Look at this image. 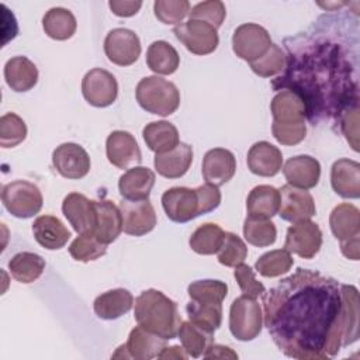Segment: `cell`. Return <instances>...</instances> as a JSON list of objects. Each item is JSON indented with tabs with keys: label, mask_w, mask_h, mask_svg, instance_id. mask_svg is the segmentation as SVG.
<instances>
[{
	"label": "cell",
	"mask_w": 360,
	"mask_h": 360,
	"mask_svg": "<svg viewBox=\"0 0 360 360\" xmlns=\"http://www.w3.org/2000/svg\"><path fill=\"white\" fill-rule=\"evenodd\" d=\"M62 212L79 235L93 233L97 218L93 200L80 193H70L62 202Z\"/></svg>",
	"instance_id": "cell-17"
},
{
	"label": "cell",
	"mask_w": 360,
	"mask_h": 360,
	"mask_svg": "<svg viewBox=\"0 0 360 360\" xmlns=\"http://www.w3.org/2000/svg\"><path fill=\"white\" fill-rule=\"evenodd\" d=\"M111 11L118 15V17H131L134 14H136L139 11V8L142 7V1L136 0H111L108 3Z\"/></svg>",
	"instance_id": "cell-52"
},
{
	"label": "cell",
	"mask_w": 360,
	"mask_h": 360,
	"mask_svg": "<svg viewBox=\"0 0 360 360\" xmlns=\"http://www.w3.org/2000/svg\"><path fill=\"white\" fill-rule=\"evenodd\" d=\"M263 326V309L256 298L240 295L229 309V329L233 338L242 342L253 340Z\"/></svg>",
	"instance_id": "cell-5"
},
{
	"label": "cell",
	"mask_w": 360,
	"mask_h": 360,
	"mask_svg": "<svg viewBox=\"0 0 360 360\" xmlns=\"http://www.w3.org/2000/svg\"><path fill=\"white\" fill-rule=\"evenodd\" d=\"M202 177L207 183L217 187L228 183L236 172V159L233 153L224 148L210 149L202 159Z\"/></svg>",
	"instance_id": "cell-18"
},
{
	"label": "cell",
	"mask_w": 360,
	"mask_h": 360,
	"mask_svg": "<svg viewBox=\"0 0 360 360\" xmlns=\"http://www.w3.org/2000/svg\"><path fill=\"white\" fill-rule=\"evenodd\" d=\"M162 205L167 218L179 224L202 215L195 188L172 187L162 194Z\"/></svg>",
	"instance_id": "cell-9"
},
{
	"label": "cell",
	"mask_w": 360,
	"mask_h": 360,
	"mask_svg": "<svg viewBox=\"0 0 360 360\" xmlns=\"http://www.w3.org/2000/svg\"><path fill=\"white\" fill-rule=\"evenodd\" d=\"M262 297L264 325L287 357L325 360L345 346V307L338 280L298 267Z\"/></svg>",
	"instance_id": "cell-1"
},
{
	"label": "cell",
	"mask_w": 360,
	"mask_h": 360,
	"mask_svg": "<svg viewBox=\"0 0 360 360\" xmlns=\"http://www.w3.org/2000/svg\"><path fill=\"white\" fill-rule=\"evenodd\" d=\"M218 262L226 267H236L243 263L248 256V248L245 242L233 232H225L224 242L217 252Z\"/></svg>",
	"instance_id": "cell-46"
},
{
	"label": "cell",
	"mask_w": 360,
	"mask_h": 360,
	"mask_svg": "<svg viewBox=\"0 0 360 360\" xmlns=\"http://www.w3.org/2000/svg\"><path fill=\"white\" fill-rule=\"evenodd\" d=\"M96 226L93 235L104 245L112 243L122 231V217L120 208L108 200L94 201Z\"/></svg>",
	"instance_id": "cell-24"
},
{
	"label": "cell",
	"mask_w": 360,
	"mask_h": 360,
	"mask_svg": "<svg viewBox=\"0 0 360 360\" xmlns=\"http://www.w3.org/2000/svg\"><path fill=\"white\" fill-rule=\"evenodd\" d=\"M193 162V148L180 142L176 148L165 153L155 155V169L166 179H179L187 173Z\"/></svg>",
	"instance_id": "cell-25"
},
{
	"label": "cell",
	"mask_w": 360,
	"mask_h": 360,
	"mask_svg": "<svg viewBox=\"0 0 360 360\" xmlns=\"http://www.w3.org/2000/svg\"><path fill=\"white\" fill-rule=\"evenodd\" d=\"M159 359H181V360H184V359H187L188 357V354L186 353V350L183 349V347H180V346H170V347H165L162 352H160V354L158 356Z\"/></svg>",
	"instance_id": "cell-55"
},
{
	"label": "cell",
	"mask_w": 360,
	"mask_h": 360,
	"mask_svg": "<svg viewBox=\"0 0 360 360\" xmlns=\"http://www.w3.org/2000/svg\"><path fill=\"white\" fill-rule=\"evenodd\" d=\"M243 236L248 243L257 248H266L276 242L277 229L267 218L248 217L243 222Z\"/></svg>",
	"instance_id": "cell-38"
},
{
	"label": "cell",
	"mask_w": 360,
	"mask_h": 360,
	"mask_svg": "<svg viewBox=\"0 0 360 360\" xmlns=\"http://www.w3.org/2000/svg\"><path fill=\"white\" fill-rule=\"evenodd\" d=\"M155 184V173L143 166L128 169L118 180L120 194L125 200H149Z\"/></svg>",
	"instance_id": "cell-27"
},
{
	"label": "cell",
	"mask_w": 360,
	"mask_h": 360,
	"mask_svg": "<svg viewBox=\"0 0 360 360\" xmlns=\"http://www.w3.org/2000/svg\"><path fill=\"white\" fill-rule=\"evenodd\" d=\"M121 347L124 350V357H131L135 360H150L158 357L166 347V339L138 325L129 332L127 343Z\"/></svg>",
	"instance_id": "cell-21"
},
{
	"label": "cell",
	"mask_w": 360,
	"mask_h": 360,
	"mask_svg": "<svg viewBox=\"0 0 360 360\" xmlns=\"http://www.w3.org/2000/svg\"><path fill=\"white\" fill-rule=\"evenodd\" d=\"M225 232L217 224L207 222L200 225L190 236V248L198 255H214L224 242Z\"/></svg>",
	"instance_id": "cell-37"
},
{
	"label": "cell",
	"mask_w": 360,
	"mask_h": 360,
	"mask_svg": "<svg viewBox=\"0 0 360 360\" xmlns=\"http://www.w3.org/2000/svg\"><path fill=\"white\" fill-rule=\"evenodd\" d=\"M122 231L132 236H143L156 225V212L149 200H122L120 202Z\"/></svg>",
	"instance_id": "cell-13"
},
{
	"label": "cell",
	"mask_w": 360,
	"mask_h": 360,
	"mask_svg": "<svg viewBox=\"0 0 360 360\" xmlns=\"http://www.w3.org/2000/svg\"><path fill=\"white\" fill-rule=\"evenodd\" d=\"M271 46V38L266 28L248 22L239 25L232 35V49L240 59L253 62L263 56Z\"/></svg>",
	"instance_id": "cell-8"
},
{
	"label": "cell",
	"mask_w": 360,
	"mask_h": 360,
	"mask_svg": "<svg viewBox=\"0 0 360 360\" xmlns=\"http://www.w3.org/2000/svg\"><path fill=\"white\" fill-rule=\"evenodd\" d=\"M177 336L181 342L186 353L190 357L197 359V357L202 356L205 353V350L212 345L214 332H211L191 321H186V322H181Z\"/></svg>",
	"instance_id": "cell-33"
},
{
	"label": "cell",
	"mask_w": 360,
	"mask_h": 360,
	"mask_svg": "<svg viewBox=\"0 0 360 360\" xmlns=\"http://www.w3.org/2000/svg\"><path fill=\"white\" fill-rule=\"evenodd\" d=\"M283 173L290 186L308 190L318 184L321 177V165L312 156L298 155L290 158L284 163Z\"/></svg>",
	"instance_id": "cell-20"
},
{
	"label": "cell",
	"mask_w": 360,
	"mask_h": 360,
	"mask_svg": "<svg viewBox=\"0 0 360 360\" xmlns=\"http://www.w3.org/2000/svg\"><path fill=\"white\" fill-rule=\"evenodd\" d=\"M248 167L253 174L262 177L276 176L283 165V155L280 149L270 142L260 141L250 146L248 152Z\"/></svg>",
	"instance_id": "cell-23"
},
{
	"label": "cell",
	"mask_w": 360,
	"mask_h": 360,
	"mask_svg": "<svg viewBox=\"0 0 360 360\" xmlns=\"http://www.w3.org/2000/svg\"><path fill=\"white\" fill-rule=\"evenodd\" d=\"M107 252V245L101 243L93 233L79 235L69 246L70 256L77 262H93Z\"/></svg>",
	"instance_id": "cell-43"
},
{
	"label": "cell",
	"mask_w": 360,
	"mask_h": 360,
	"mask_svg": "<svg viewBox=\"0 0 360 360\" xmlns=\"http://www.w3.org/2000/svg\"><path fill=\"white\" fill-rule=\"evenodd\" d=\"M82 93L86 101L94 107H108L118 96V83L105 69H91L82 80Z\"/></svg>",
	"instance_id": "cell-10"
},
{
	"label": "cell",
	"mask_w": 360,
	"mask_h": 360,
	"mask_svg": "<svg viewBox=\"0 0 360 360\" xmlns=\"http://www.w3.org/2000/svg\"><path fill=\"white\" fill-rule=\"evenodd\" d=\"M190 20H200L204 21L214 28H219L226 17V8L222 1L218 0H208L195 4L190 13Z\"/></svg>",
	"instance_id": "cell-48"
},
{
	"label": "cell",
	"mask_w": 360,
	"mask_h": 360,
	"mask_svg": "<svg viewBox=\"0 0 360 360\" xmlns=\"http://www.w3.org/2000/svg\"><path fill=\"white\" fill-rule=\"evenodd\" d=\"M233 276H235V278L238 281V285L242 290L243 295L257 298V297H262L266 292L264 285L260 281L256 280L255 271L250 266L243 264V263L238 264L235 267Z\"/></svg>",
	"instance_id": "cell-49"
},
{
	"label": "cell",
	"mask_w": 360,
	"mask_h": 360,
	"mask_svg": "<svg viewBox=\"0 0 360 360\" xmlns=\"http://www.w3.org/2000/svg\"><path fill=\"white\" fill-rule=\"evenodd\" d=\"M287 51L285 68L273 87L297 93L309 121L340 120L345 111L357 107V58L350 59L346 46L316 34L295 38Z\"/></svg>",
	"instance_id": "cell-2"
},
{
	"label": "cell",
	"mask_w": 360,
	"mask_h": 360,
	"mask_svg": "<svg viewBox=\"0 0 360 360\" xmlns=\"http://www.w3.org/2000/svg\"><path fill=\"white\" fill-rule=\"evenodd\" d=\"M134 316L139 326L166 339H174L181 325L177 304L162 291L149 288L135 300Z\"/></svg>",
	"instance_id": "cell-3"
},
{
	"label": "cell",
	"mask_w": 360,
	"mask_h": 360,
	"mask_svg": "<svg viewBox=\"0 0 360 360\" xmlns=\"http://www.w3.org/2000/svg\"><path fill=\"white\" fill-rule=\"evenodd\" d=\"M153 11L163 24H180L190 13V3L187 0H156Z\"/></svg>",
	"instance_id": "cell-47"
},
{
	"label": "cell",
	"mask_w": 360,
	"mask_h": 360,
	"mask_svg": "<svg viewBox=\"0 0 360 360\" xmlns=\"http://www.w3.org/2000/svg\"><path fill=\"white\" fill-rule=\"evenodd\" d=\"M195 190L198 194L202 215L218 208V205L221 204V191L218 190L217 186L207 183V184L197 187Z\"/></svg>",
	"instance_id": "cell-51"
},
{
	"label": "cell",
	"mask_w": 360,
	"mask_h": 360,
	"mask_svg": "<svg viewBox=\"0 0 360 360\" xmlns=\"http://www.w3.org/2000/svg\"><path fill=\"white\" fill-rule=\"evenodd\" d=\"M142 136L146 146L155 153L169 152L180 143L179 131L169 121H153L146 124Z\"/></svg>",
	"instance_id": "cell-32"
},
{
	"label": "cell",
	"mask_w": 360,
	"mask_h": 360,
	"mask_svg": "<svg viewBox=\"0 0 360 360\" xmlns=\"http://www.w3.org/2000/svg\"><path fill=\"white\" fill-rule=\"evenodd\" d=\"M273 124L277 125H297L304 124L307 110L302 98L292 90L283 89L271 100L270 104Z\"/></svg>",
	"instance_id": "cell-19"
},
{
	"label": "cell",
	"mask_w": 360,
	"mask_h": 360,
	"mask_svg": "<svg viewBox=\"0 0 360 360\" xmlns=\"http://www.w3.org/2000/svg\"><path fill=\"white\" fill-rule=\"evenodd\" d=\"M294 264V259L291 253L285 249H276L270 250L264 255H262L255 267L259 274L267 278L278 277L281 274H285Z\"/></svg>",
	"instance_id": "cell-40"
},
{
	"label": "cell",
	"mask_w": 360,
	"mask_h": 360,
	"mask_svg": "<svg viewBox=\"0 0 360 360\" xmlns=\"http://www.w3.org/2000/svg\"><path fill=\"white\" fill-rule=\"evenodd\" d=\"M202 356L204 359H238V354L231 347L215 343H212Z\"/></svg>",
	"instance_id": "cell-53"
},
{
	"label": "cell",
	"mask_w": 360,
	"mask_h": 360,
	"mask_svg": "<svg viewBox=\"0 0 360 360\" xmlns=\"http://www.w3.org/2000/svg\"><path fill=\"white\" fill-rule=\"evenodd\" d=\"M188 319L211 332H215L222 322V304H198L190 300L186 307Z\"/></svg>",
	"instance_id": "cell-42"
},
{
	"label": "cell",
	"mask_w": 360,
	"mask_h": 360,
	"mask_svg": "<svg viewBox=\"0 0 360 360\" xmlns=\"http://www.w3.org/2000/svg\"><path fill=\"white\" fill-rule=\"evenodd\" d=\"M285 52L276 44H271L269 51L259 59L250 62V69L260 77H271L281 73L285 68Z\"/></svg>",
	"instance_id": "cell-44"
},
{
	"label": "cell",
	"mask_w": 360,
	"mask_h": 360,
	"mask_svg": "<svg viewBox=\"0 0 360 360\" xmlns=\"http://www.w3.org/2000/svg\"><path fill=\"white\" fill-rule=\"evenodd\" d=\"M173 34L194 55H208L219 44L217 28L200 20H188L176 25Z\"/></svg>",
	"instance_id": "cell-7"
},
{
	"label": "cell",
	"mask_w": 360,
	"mask_h": 360,
	"mask_svg": "<svg viewBox=\"0 0 360 360\" xmlns=\"http://www.w3.org/2000/svg\"><path fill=\"white\" fill-rule=\"evenodd\" d=\"M280 193L273 186L260 184L252 188L246 200V210L249 217L270 219L278 212Z\"/></svg>",
	"instance_id": "cell-30"
},
{
	"label": "cell",
	"mask_w": 360,
	"mask_h": 360,
	"mask_svg": "<svg viewBox=\"0 0 360 360\" xmlns=\"http://www.w3.org/2000/svg\"><path fill=\"white\" fill-rule=\"evenodd\" d=\"M104 52L110 62L118 66H129L141 55V41L128 28H114L104 39Z\"/></svg>",
	"instance_id": "cell-11"
},
{
	"label": "cell",
	"mask_w": 360,
	"mask_h": 360,
	"mask_svg": "<svg viewBox=\"0 0 360 360\" xmlns=\"http://www.w3.org/2000/svg\"><path fill=\"white\" fill-rule=\"evenodd\" d=\"M1 201L6 210L17 218H31L42 208L39 188L27 180H14L3 186Z\"/></svg>",
	"instance_id": "cell-6"
},
{
	"label": "cell",
	"mask_w": 360,
	"mask_h": 360,
	"mask_svg": "<svg viewBox=\"0 0 360 360\" xmlns=\"http://www.w3.org/2000/svg\"><path fill=\"white\" fill-rule=\"evenodd\" d=\"M329 225L336 239L346 240L360 235V211L357 207L343 202L336 205L329 217Z\"/></svg>",
	"instance_id": "cell-31"
},
{
	"label": "cell",
	"mask_w": 360,
	"mask_h": 360,
	"mask_svg": "<svg viewBox=\"0 0 360 360\" xmlns=\"http://www.w3.org/2000/svg\"><path fill=\"white\" fill-rule=\"evenodd\" d=\"M340 250L347 259L359 260V255H360V252H359V236L342 240L340 242Z\"/></svg>",
	"instance_id": "cell-54"
},
{
	"label": "cell",
	"mask_w": 360,
	"mask_h": 360,
	"mask_svg": "<svg viewBox=\"0 0 360 360\" xmlns=\"http://www.w3.org/2000/svg\"><path fill=\"white\" fill-rule=\"evenodd\" d=\"M52 163L58 173L70 180L84 177L90 170V158L83 146L75 142H65L52 153Z\"/></svg>",
	"instance_id": "cell-15"
},
{
	"label": "cell",
	"mask_w": 360,
	"mask_h": 360,
	"mask_svg": "<svg viewBox=\"0 0 360 360\" xmlns=\"http://www.w3.org/2000/svg\"><path fill=\"white\" fill-rule=\"evenodd\" d=\"M4 79L14 91L31 90L38 82V69L27 56H14L4 65Z\"/></svg>",
	"instance_id": "cell-28"
},
{
	"label": "cell",
	"mask_w": 360,
	"mask_h": 360,
	"mask_svg": "<svg viewBox=\"0 0 360 360\" xmlns=\"http://www.w3.org/2000/svg\"><path fill=\"white\" fill-rule=\"evenodd\" d=\"M138 104L148 112L167 117L180 105V93L177 87L160 77L146 76L139 80L135 90Z\"/></svg>",
	"instance_id": "cell-4"
},
{
	"label": "cell",
	"mask_w": 360,
	"mask_h": 360,
	"mask_svg": "<svg viewBox=\"0 0 360 360\" xmlns=\"http://www.w3.org/2000/svg\"><path fill=\"white\" fill-rule=\"evenodd\" d=\"M322 246V232L311 219L300 221L287 229L284 249L302 259H312Z\"/></svg>",
	"instance_id": "cell-12"
},
{
	"label": "cell",
	"mask_w": 360,
	"mask_h": 360,
	"mask_svg": "<svg viewBox=\"0 0 360 360\" xmlns=\"http://www.w3.org/2000/svg\"><path fill=\"white\" fill-rule=\"evenodd\" d=\"M132 305L134 297L128 290L114 288L100 294L93 302V309L98 318L112 321L127 314Z\"/></svg>",
	"instance_id": "cell-29"
},
{
	"label": "cell",
	"mask_w": 360,
	"mask_h": 360,
	"mask_svg": "<svg viewBox=\"0 0 360 360\" xmlns=\"http://www.w3.org/2000/svg\"><path fill=\"white\" fill-rule=\"evenodd\" d=\"M32 233L38 245L48 250L62 249L70 239V231L53 215H41L32 224Z\"/></svg>",
	"instance_id": "cell-26"
},
{
	"label": "cell",
	"mask_w": 360,
	"mask_h": 360,
	"mask_svg": "<svg viewBox=\"0 0 360 360\" xmlns=\"http://www.w3.org/2000/svg\"><path fill=\"white\" fill-rule=\"evenodd\" d=\"M108 162L118 169H131L142 160L141 149L135 138L127 131H112L105 141Z\"/></svg>",
	"instance_id": "cell-16"
},
{
	"label": "cell",
	"mask_w": 360,
	"mask_h": 360,
	"mask_svg": "<svg viewBox=\"0 0 360 360\" xmlns=\"http://www.w3.org/2000/svg\"><path fill=\"white\" fill-rule=\"evenodd\" d=\"M340 291L346 321L345 346H347L359 339V291L354 285L347 284H340Z\"/></svg>",
	"instance_id": "cell-39"
},
{
	"label": "cell",
	"mask_w": 360,
	"mask_h": 360,
	"mask_svg": "<svg viewBox=\"0 0 360 360\" xmlns=\"http://www.w3.org/2000/svg\"><path fill=\"white\" fill-rule=\"evenodd\" d=\"M11 276L22 284L34 283L45 270V260L32 252H20L8 262Z\"/></svg>",
	"instance_id": "cell-36"
},
{
	"label": "cell",
	"mask_w": 360,
	"mask_h": 360,
	"mask_svg": "<svg viewBox=\"0 0 360 360\" xmlns=\"http://www.w3.org/2000/svg\"><path fill=\"white\" fill-rule=\"evenodd\" d=\"M280 208L278 215L288 222H300L311 219L315 212V202L312 195L304 190L290 184L283 186L280 190Z\"/></svg>",
	"instance_id": "cell-14"
},
{
	"label": "cell",
	"mask_w": 360,
	"mask_h": 360,
	"mask_svg": "<svg viewBox=\"0 0 360 360\" xmlns=\"http://www.w3.org/2000/svg\"><path fill=\"white\" fill-rule=\"evenodd\" d=\"M271 132L277 142L285 146H292L300 143L307 134V125L297 124V125H277L271 124Z\"/></svg>",
	"instance_id": "cell-50"
},
{
	"label": "cell",
	"mask_w": 360,
	"mask_h": 360,
	"mask_svg": "<svg viewBox=\"0 0 360 360\" xmlns=\"http://www.w3.org/2000/svg\"><path fill=\"white\" fill-rule=\"evenodd\" d=\"M330 184L343 198L360 197V165L352 159H339L330 169Z\"/></svg>",
	"instance_id": "cell-22"
},
{
	"label": "cell",
	"mask_w": 360,
	"mask_h": 360,
	"mask_svg": "<svg viewBox=\"0 0 360 360\" xmlns=\"http://www.w3.org/2000/svg\"><path fill=\"white\" fill-rule=\"evenodd\" d=\"M146 63L158 75H172L180 65V56L169 42L155 41L146 51Z\"/></svg>",
	"instance_id": "cell-35"
},
{
	"label": "cell",
	"mask_w": 360,
	"mask_h": 360,
	"mask_svg": "<svg viewBox=\"0 0 360 360\" xmlns=\"http://www.w3.org/2000/svg\"><path fill=\"white\" fill-rule=\"evenodd\" d=\"M45 34L56 41H65L73 37L77 22L72 11L63 7H53L48 10L42 18Z\"/></svg>",
	"instance_id": "cell-34"
},
{
	"label": "cell",
	"mask_w": 360,
	"mask_h": 360,
	"mask_svg": "<svg viewBox=\"0 0 360 360\" xmlns=\"http://www.w3.org/2000/svg\"><path fill=\"white\" fill-rule=\"evenodd\" d=\"M191 301L198 304H222L228 285L219 280H197L187 287Z\"/></svg>",
	"instance_id": "cell-41"
},
{
	"label": "cell",
	"mask_w": 360,
	"mask_h": 360,
	"mask_svg": "<svg viewBox=\"0 0 360 360\" xmlns=\"http://www.w3.org/2000/svg\"><path fill=\"white\" fill-rule=\"evenodd\" d=\"M27 138V125L24 120L14 114L7 112L0 118V145L1 148H14Z\"/></svg>",
	"instance_id": "cell-45"
}]
</instances>
